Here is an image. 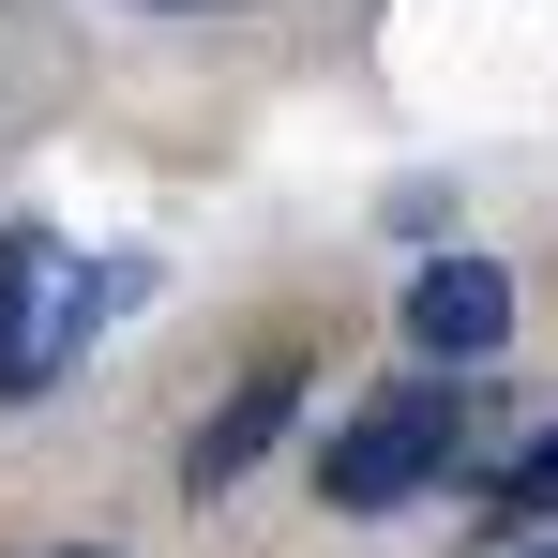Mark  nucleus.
Masks as SVG:
<instances>
[{
  "instance_id": "5",
  "label": "nucleus",
  "mask_w": 558,
  "mask_h": 558,
  "mask_svg": "<svg viewBox=\"0 0 558 558\" xmlns=\"http://www.w3.org/2000/svg\"><path fill=\"white\" fill-rule=\"evenodd\" d=\"M483 498H498V513H558V438H529V453L498 468V483H483Z\"/></svg>"
},
{
  "instance_id": "1",
  "label": "nucleus",
  "mask_w": 558,
  "mask_h": 558,
  "mask_svg": "<svg viewBox=\"0 0 558 558\" xmlns=\"http://www.w3.org/2000/svg\"><path fill=\"white\" fill-rule=\"evenodd\" d=\"M121 302H151V272H92L76 242L0 227V408H31L46 377L92 348V317H121Z\"/></svg>"
},
{
  "instance_id": "7",
  "label": "nucleus",
  "mask_w": 558,
  "mask_h": 558,
  "mask_svg": "<svg viewBox=\"0 0 558 558\" xmlns=\"http://www.w3.org/2000/svg\"><path fill=\"white\" fill-rule=\"evenodd\" d=\"M76 558H106V544H76Z\"/></svg>"
},
{
  "instance_id": "4",
  "label": "nucleus",
  "mask_w": 558,
  "mask_h": 558,
  "mask_svg": "<svg viewBox=\"0 0 558 558\" xmlns=\"http://www.w3.org/2000/svg\"><path fill=\"white\" fill-rule=\"evenodd\" d=\"M287 423H302V363H257V377H242V392H227V408L182 438V498H227V483L272 453Z\"/></svg>"
},
{
  "instance_id": "6",
  "label": "nucleus",
  "mask_w": 558,
  "mask_h": 558,
  "mask_svg": "<svg viewBox=\"0 0 558 558\" xmlns=\"http://www.w3.org/2000/svg\"><path fill=\"white\" fill-rule=\"evenodd\" d=\"M136 15H196V0H136Z\"/></svg>"
},
{
  "instance_id": "2",
  "label": "nucleus",
  "mask_w": 558,
  "mask_h": 558,
  "mask_svg": "<svg viewBox=\"0 0 558 558\" xmlns=\"http://www.w3.org/2000/svg\"><path fill=\"white\" fill-rule=\"evenodd\" d=\"M453 438H468V392H453V377H392V392H363V408L332 423L317 498H332V513H408L423 483H453Z\"/></svg>"
},
{
  "instance_id": "3",
  "label": "nucleus",
  "mask_w": 558,
  "mask_h": 558,
  "mask_svg": "<svg viewBox=\"0 0 558 558\" xmlns=\"http://www.w3.org/2000/svg\"><path fill=\"white\" fill-rule=\"evenodd\" d=\"M498 332H513V272L498 257H423L408 272V348L423 363H483Z\"/></svg>"
}]
</instances>
